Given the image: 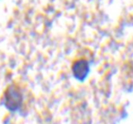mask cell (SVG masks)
<instances>
[{"label":"cell","instance_id":"obj_2","mask_svg":"<svg viewBox=\"0 0 133 124\" xmlns=\"http://www.w3.org/2000/svg\"><path fill=\"white\" fill-rule=\"evenodd\" d=\"M72 73L76 80L79 81H84L87 79L89 73V61L84 58L75 60L72 64Z\"/></svg>","mask_w":133,"mask_h":124},{"label":"cell","instance_id":"obj_1","mask_svg":"<svg viewBox=\"0 0 133 124\" xmlns=\"http://www.w3.org/2000/svg\"><path fill=\"white\" fill-rule=\"evenodd\" d=\"M23 92L17 84H10L3 95L2 103L11 112L18 111L23 105Z\"/></svg>","mask_w":133,"mask_h":124}]
</instances>
